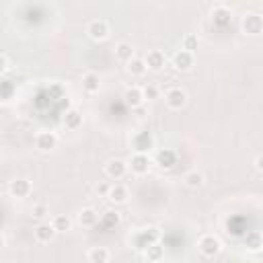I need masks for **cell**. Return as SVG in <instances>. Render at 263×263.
Instances as JSON below:
<instances>
[{"mask_svg":"<svg viewBox=\"0 0 263 263\" xmlns=\"http://www.w3.org/2000/svg\"><path fill=\"white\" fill-rule=\"evenodd\" d=\"M197 249H199V253L203 255V257H214V255H218L220 253V241L218 239H214L212 235H206V237H201L199 241H197Z\"/></svg>","mask_w":263,"mask_h":263,"instance_id":"cell-1","label":"cell"},{"mask_svg":"<svg viewBox=\"0 0 263 263\" xmlns=\"http://www.w3.org/2000/svg\"><path fill=\"white\" fill-rule=\"evenodd\" d=\"M156 241H159V230L156 228H146V230H142L134 237V245H136L138 251H144L148 245H152Z\"/></svg>","mask_w":263,"mask_h":263,"instance_id":"cell-2","label":"cell"},{"mask_svg":"<svg viewBox=\"0 0 263 263\" xmlns=\"http://www.w3.org/2000/svg\"><path fill=\"white\" fill-rule=\"evenodd\" d=\"M165 101H167V105L171 109H181L183 105L187 103V95L181 89H169L167 95H165Z\"/></svg>","mask_w":263,"mask_h":263,"instance_id":"cell-3","label":"cell"},{"mask_svg":"<svg viewBox=\"0 0 263 263\" xmlns=\"http://www.w3.org/2000/svg\"><path fill=\"white\" fill-rule=\"evenodd\" d=\"M144 64H146V68L159 72V70H163V66H165V54H163L161 49H152V51H148Z\"/></svg>","mask_w":263,"mask_h":263,"instance_id":"cell-4","label":"cell"},{"mask_svg":"<svg viewBox=\"0 0 263 263\" xmlns=\"http://www.w3.org/2000/svg\"><path fill=\"white\" fill-rule=\"evenodd\" d=\"M191 64H193V54L187 51V49H179L177 54L173 56V66L177 70H189Z\"/></svg>","mask_w":263,"mask_h":263,"instance_id":"cell-5","label":"cell"},{"mask_svg":"<svg viewBox=\"0 0 263 263\" xmlns=\"http://www.w3.org/2000/svg\"><path fill=\"white\" fill-rule=\"evenodd\" d=\"M35 144H37V148H39V150L47 152V150H51V148H56L58 138H56V134H54V132H41V134H37Z\"/></svg>","mask_w":263,"mask_h":263,"instance_id":"cell-6","label":"cell"},{"mask_svg":"<svg viewBox=\"0 0 263 263\" xmlns=\"http://www.w3.org/2000/svg\"><path fill=\"white\" fill-rule=\"evenodd\" d=\"M156 165L163 167V169H171L177 165V152L175 150H161L159 154H156Z\"/></svg>","mask_w":263,"mask_h":263,"instance_id":"cell-7","label":"cell"},{"mask_svg":"<svg viewBox=\"0 0 263 263\" xmlns=\"http://www.w3.org/2000/svg\"><path fill=\"white\" fill-rule=\"evenodd\" d=\"M54 237H56V228H54V224H49V222H41V224H37V228H35V239H37L39 243H49Z\"/></svg>","mask_w":263,"mask_h":263,"instance_id":"cell-8","label":"cell"},{"mask_svg":"<svg viewBox=\"0 0 263 263\" xmlns=\"http://www.w3.org/2000/svg\"><path fill=\"white\" fill-rule=\"evenodd\" d=\"M105 171H107V175L111 177V179H122L124 175H126V171H128V165L122 161V159H113V161H109L107 163V169H105Z\"/></svg>","mask_w":263,"mask_h":263,"instance_id":"cell-9","label":"cell"},{"mask_svg":"<svg viewBox=\"0 0 263 263\" xmlns=\"http://www.w3.org/2000/svg\"><path fill=\"white\" fill-rule=\"evenodd\" d=\"M86 33L93 37V39H105L109 35V27H107V23L105 21H93L91 25H89V29H86Z\"/></svg>","mask_w":263,"mask_h":263,"instance_id":"cell-10","label":"cell"},{"mask_svg":"<svg viewBox=\"0 0 263 263\" xmlns=\"http://www.w3.org/2000/svg\"><path fill=\"white\" fill-rule=\"evenodd\" d=\"M148 165H150V161H148V156L144 154V152H136L134 156H132V171L134 173H138V175H142V173H146L148 171Z\"/></svg>","mask_w":263,"mask_h":263,"instance_id":"cell-11","label":"cell"},{"mask_svg":"<svg viewBox=\"0 0 263 263\" xmlns=\"http://www.w3.org/2000/svg\"><path fill=\"white\" fill-rule=\"evenodd\" d=\"M78 222H80V226L93 228V226H97V224H99V214L95 212L93 208H84L82 212H80V216H78Z\"/></svg>","mask_w":263,"mask_h":263,"instance_id":"cell-12","label":"cell"},{"mask_svg":"<svg viewBox=\"0 0 263 263\" xmlns=\"http://www.w3.org/2000/svg\"><path fill=\"white\" fill-rule=\"evenodd\" d=\"M243 27L249 35H259L261 33V17L259 15H247L243 21Z\"/></svg>","mask_w":263,"mask_h":263,"instance_id":"cell-13","label":"cell"},{"mask_svg":"<svg viewBox=\"0 0 263 263\" xmlns=\"http://www.w3.org/2000/svg\"><path fill=\"white\" fill-rule=\"evenodd\" d=\"M134 148H136V152H148L150 148H152V136L148 134V132H140L136 138H134Z\"/></svg>","mask_w":263,"mask_h":263,"instance_id":"cell-14","label":"cell"},{"mask_svg":"<svg viewBox=\"0 0 263 263\" xmlns=\"http://www.w3.org/2000/svg\"><path fill=\"white\" fill-rule=\"evenodd\" d=\"M29 191H31V183L27 179H17V181L11 183V193L15 197H27Z\"/></svg>","mask_w":263,"mask_h":263,"instance_id":"cell-15","label":"cell"},{"mask_svg":"<svg viewBox=\"0 0 263 263\" xmlns=\"http://www.w3.org/2000/svg\"><path fill=\"white\" fill-rule=\"evenodd\" d=\"M107 197H109L111 201H115V203H122V201H126V197H128V189H126L122 183H115V185L109 187Z\"/></svg>","mask_w":263,"mask_h":263,"instance_id":"cell-16","label":"cell"},{"mask_svg":"<svg viewBox=\"0 0 263 263\" xmlns=\"http://www.w3.org/2000/svg\"><path fill=\"white\" fill-rule=\"evenodd\" d=\"M124 99H126V103H128V105H132V107H138V105H142V101H144L142 89H138V86L128 89V91H126V95H124Z\"/></svg>","mask_w":263,"mask_h":263,"instance_id":"cell-17","label":"cell"},{"mask_svg":"<svg viewBox=\"0 0 263 263\" xmlns=\"http://www.w3.org/2000/svg\"><path fill=\"white\" fill-rule=\"evenodd\" d=\"M115 56H118L122 62L132 60V58H134V47H132V43H128V41L118 43V47H115Z\"/></svg>","mask_w":263,"mask_h":263,"instance_id":"cell-18","label":"cell"},{"mask_svg":"<svg viewBox=\"0 0 263 263\" xmlns=\"http://www.w3.org/2000/svg\"><path fill=\"white\" fill-rule=\"evenodd\" d=\"M109 257H111L109 251L103 247H95L93 251H89V261H93V263H107Z\"/></svg>","mask_w":263,"mask_h":263,"instance_id":"cell-19","label":"cell"},{"mask_svg":"<svg viewBox=\"0 0 263 263\" xmlns=\"http://www.w3.org/2000/svg\"><path fill=\"white\" fill-rule=\"evenodd\" d=\"M80 124H82V115H80L76 109H70V111L64 115V126H66V128H70V130H76Z\"/></svg>","mask_w":263,"mask_h":263,"instance_id":"cell-20","label":"cell"},{"mask_svg":"<svg viewBox=\"0 0 263 263\" xmlns=\"http://www.w3.org/2000/svg\"><path fill=\"white\" fill-rule=\"evenodd\" d=\"M82 86L89 91V93H97L99 91V76L95 72H86L84 78H82Z\"/></svg>","mask_w":263,"mask_h":263,"instance_id":"cell-21","label":"cell"},{"mask_svg":"<svg viewBox=\"0 0 263 263\" xmlns=\"http://www.w3.org/2000/svg\"><path fill=\"white\" fill-rule=\"evenodd\" d=\"M128 70H130L132 74L140 76V74H144L148 68H146L144 60H140V58H132V60H128Z\"/></svg>","mask_w":263,"mask_h":263,"instance_id":"cell-22","label":"cell"},{"mask_svg":"<svg viewBox=\"0 0 263 263\" xmlns=\"http://www.w3.org/2000/svg\"><path fill=\"white\" fill-rule=\"evenodd\" d=\"M185 183H187V187L197 189V187H201V185H203V175H201V173H197V171H191V173H187V175H185Z\"/></svg>","mask_w":263,"mask_h":263,"instance_id":"cell-23","label":"cell"},{"mask_svg":"<svg viewBox=\"0 0 263 263\" xmlns=\"http://www.w3.org/2000/svg\"><path fill=\"white\" fill-rule=\"evenodd\" d=\"M230 11L228 9H216L214 11V23L216 25H220V27H224V25H228L230 23Z\"/></svg>","mask_w":263,"mask_h":263,"instance_id":"cell-24","label":"cell"},{"mask_svg":"<svg viewBox=\"0 0 263 263\" xmlns=\"http://www.w3.org/2000/svg\"><path fill=\"white\" fill-rule=\"evenodd\" d=\"M144 251H146V259H148V261H159V259L163 257V249H161L159 245H156V243L148 245Z\"/></svg>","mask_w":263,"mask_h":263,"instance_id":"cell-25","label":"cell"},{"mask_svg":"<svg viewBox=\"0 0 263 263\" xmlns=\"http://www.w3.org/2000/svg\"><path fill=\"white\" fill-rule=\"evenodd\" d=\"M51 224H54L56 232H66V230H70V218H68V216H56Z\"/></svg>","mask_w":263,"mask_h":263,"instance_id":"cell-26","label":"cell"},{"mask_svg":"<svg viewBox=\"0 0 263 263\" xmlns=\"http://www.w3.org/2000/svg\"><path fill=\"white\" fill-rule=\"evenodd\" d=\"M247 247H249L251 251H259V249H261V237H259V232H251V235L247 237Z\"/></svg>","mask_w":263,"mask_h":263,"instance_id":"cell-27","label":"cell"},{"mask_svg":"<svg viewBox=\"0 0 263 263\" xmlns=\"http://www.w3.org/2000/svg\"><path fill=\"white\" fill-rule=\"evenodd\" d=\"M99 222H105V226H113L120 222V216H118V212H107L103 218H99Z\"/></svg>","mask_w":263,"mask_h":263,"instance_id":"cell-28","label":"cell"},{"mask_svg":"<svg viewBox=\"0 0 263 263\" xmlns=\"http://www.w3.org/2000/svg\"><path fill=\"white\" fill-rule=\"evenodd\" d=\"M142 95H144V99H159V89L154 84H148L142 89Z\"/></svg>","mask_w":263,"mask_h":263,"instance_id":"cell-29","label":"cell"},{"mask_svg":"<svg viewBox=\"0 0 263 263\" xmlns=\"http://www.w3.org/2000/svg\"><path fill=\"white\" fill-rule=\"evenodd\" d=\"M183 49H187V51L197 49V37H195V35H187V37L183 39Z\"/></svg>","mask_w":263,"mask_h":263,"instance_id":"cell-30","label":"cell"},{"mask_svg":"<svg viewBox=\"0 0 263 263\" xmlns=\"http://www.w3.org/2000/svg\"><path fill=\"white\" fill-rule=\"evenodd\" d=\"M33 216H35V218H39V220H41V218H45V216H47V208H45L43 203L35 206V208H33Z\"/></svg>","mask_w":263,"mask_h":263,"instance_id":"cell-31","label":"cell"},{"mask_svg":"<svg viewBox=\"0 0 263 263\" xmlns=\"http://www.w3.org/2000/svg\"><path fill=\"white\" fill-rule=\"evenodd\" d=\"M7 68H9V60H7V56L0 54V74L7 72Z\"/></svg>","mask_w":263,"mask_h":263,"instance_id":"cell-32","label":"cell"},{"mask_svg":"<svg viewBox=\"0 0 263 263\" xmlns=\"http://www.w3.org/2000/svg\"><path fill=\"white\" fill-rule=\"evenodd\" d=\"M107 191H109V185H105V183L97 185V193H101V195H105V197H107Z\"/></svg>","mask_w":263,"mask_h":263,"instance_id":"cell-33","label":"cell"},{"mask_svg":"<svg viewBox=\"0 0 263 263\" xmlns=\"http://www.w3.org/2000/svg\"><path fill=\"white\" fill-rule=\"evenodd\" d=\"M255 167H257V171H261V159L255 161Z\"/></svg>","mask_w":263,"mask_h":263,"instance_id":"cell-34","label":"cell"},{"mask_svg":"<svg viewBox=\"0 0 263 263\" xmlns=\"http://www.w3.org/2000/svg\"><path fill=\"white\" fill-rule=\"evenodd\" d=\"M3 247H5V237L0 235V249H3Z\"/></svg>","mask_w":263,"mask_h":263,"instance_id":"cell-35","label":"cell"}]
</instances>
